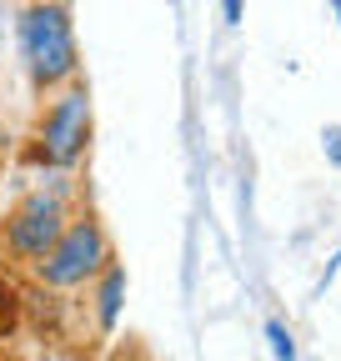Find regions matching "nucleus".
<instances>
[{
	"label": "nucleus",
	"instance_id": "nucleus-1",
	"mask_svg": "<svg viewBox=\"0 0 341 361\" xmlns=\"http://www.w3.org/2000/svg\"><path fill=\"white\" fill-rule=\"evenodd\" d=\"M16 40H20V61H25V71H30V80L40 90L70 80L75 66H80L70 16H66V6H56V0H35V6H25L20 20H16Z\"/></svg>",
	"mask_w": 341,
	"mask_h": 361
},
{
	"label": "nucleus",
	"instance_id": "nucleus-2",
	"mask_svg": "<svg viewBox=\"0 0 341 361\" xmlns=\"http://www.w3.org/2000/svg\"><path fill=\"white\" fill-rule=\"evenodd\" d=\"M106 261H111V246H106L101 221L80 216L61 231V241L35 261V276L46 286H56V291H66V286H85L91 276H101Z\"/></svg>",
	"mask_w": 341,
	"mask_h": 361
},
{
	"label": "nucleus",
	"instance_id": "nucleus-3",
	"mask_svg": "<svg viewBox=\"0 0 341 361\" xmlns=\"http://www.w3.org/2000/svg\"><path fill=\"white\" fill-rule=\"evenodd\" d=\"M70 226L66 216V186H51V191H30L11 216H6V246L20 256V261H40L61 231Z\"/></svg>",
	"mask_w": 341,
	"mask_h": 361
},
{
	"label": "nucleus",
	"instance_id": "nucleus-4",
	"mask_svg": "<svg viewBox=\"0 0 341 361\" xmlns=\"http://www.w3.org/2000/svg\"><path fill=\"white\" fill-rule=\"evenodd\" d=\"M85 135H91V96H85V85H70L51 101V111L40 116L35 156L46 166H75L80 151H85Z\"/></svg>",
	"mask_w": 341,
	"mask_h": 361
},
{
	"label": "nucleus",
	"instance_id": "nucleus-5",
	"mask_svg": "<svg viewBox=\"0 0 341 361\" xmlns=\"http://www.w3.org/2000/svg\"><path fill=\"white\" fill-rule=\"evenodd\" d=\"M120 296H125V266L120 261H106V271H101V326L111 331L116 326V316H120Z\"/></svg>",
	"mask_w": 341,
	"mask_h": 361
},
{
	"label": "nucleus",
	"instance_id": "nucleus-6",
	"mask_svg": "<svg viewBox=\"0 0 341 361\" xmlns=\"http://www.w3.org/2000/svg\"><path fill=\"white\" fill-rule=\"evenodd\" d=\"M266 336H271V351H276V361H296V341H291V331H286L281 322H266Z\"/></svg>",
	"mask_w": 341,
	"mask_h": 361
},
{
	"label": "nucleus",
	"instance_id": "nucleus-7",
	"mask_svg": "<svg viewBox=\"0 0 341 361\" xmlns=\"http://www.w3.org/2000/svg\"><path fill=\"white\" fill-rule=\"evenodd\" d=\"M321 141H326V156L341 166V126H326V130H321Z\"/></svg>",
	"mask_w": 341,
	"mask_h": 361
},
{
	"label": "nucleus",
	"instance_id": "nucleus-8",
	"mask_svg": "<svg viewBox=\"0 0 341 361\" xmlns=\"http://www.w3.org/2000/svg\"><path fill=\"white\" fill-rule=\"evenodd\" d=\"M221 11H226V20L236 25V20H241V0H221Z\"/></svg>",
	"mask_w": 341,
	"mask_h": 361
},
{
	"label": "nucleus",
	"instance_id": "nucleus-9",
	"mask_svg": "<svg viewBox=\"0 0 341 361\" xmlns=\"http://www.w3.org/2000/svg\"><path fill=\"white\" fill-rule=\"evenodd\" d=\"M331 11H336V16H341V0H331Z\"/></svg>",
	"mask_w": 341,
	"mask_h": 361
}]
</instances>
